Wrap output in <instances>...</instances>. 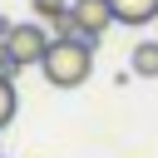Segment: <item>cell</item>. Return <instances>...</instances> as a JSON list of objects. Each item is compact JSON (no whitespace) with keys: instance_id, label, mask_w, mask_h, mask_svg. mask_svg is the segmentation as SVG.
Segmentation results:
<instances>
[{"instance_id":"cell-5","label":"cell","mask_w":158,"mask_h":158,"mask_svg":"<svg viewBox=\"0 0 158 158\" xmlns=\"http://www.w3.org/2000/svg\"><path fill=\"white\" fill-rule=\"evenodd\" d=\"M128 74L138 79H158V40H138L128 54Z\"/></svg>"},{"instance_id":"cell-6","label":"cell","mask_w":158,"mask_h":158,"mask_svg":"<svg viewBox=\"0 0 158 158\" xmlns=\"http://www.w3.org/2000/svg\"><path fill=\"white\" fill-rule=\"evenodd\" d=\"M15 114H20V94H15V79H10V74H0V128H5Z\"/></svg>"},{"instance_id":"cell-1","label":"cell","mask_w":158,"mask_h":158,"mask_svg":"<svg viewBox=\"0 0 158 158\" xmlns=\"http://www.w3.org/2000/svg\"><path fill=\"white\" fill-rule=\"evenodd\" d=\"M40 74L54 84V89H79L89 74H94V44L89 40H54Z\"/></svg>"},{"instance_id":"cell-8","label":"cell","mask_w":158,"mask_h":158,"mask_svg":"<svg viewBox=\"0 0 158 158\" xmlns=\"http://www.w3.org/2000/svg\"><path fill=\"white\" fill-rule=\"evenodd\" d=\"M0 74H15V64H10V49L0 44Z\"/></svg>"},{"instance_id":"cell-7","label":"cell","mask_w":158,"mask_h":158,"mask_svg":"<svg viewBox=\"0 0 158 158\" xmlns=\"http://www.w3.org/2000/svg\"><path fill=\"white\" fill-rule=\"evenodd\" d=\"M35 5V15H40V25H49V20H59V15H69V5L74 0H30Z\"/></svg>"},{"instance_id":"cell-3","label":"cell","mask_w":158,"mask_h":158,"mask_svg":"<svg viewBox=\"0 0 158 158\" xmlns=\"http://www.w3.org/2000/svg\"><path fill=\"white\" fill-rule=\"evenodd\" d=\"M69 20H74L79 40H89V44H99V40L109 35V25H118L109 0H74V5H69Z\"/></svg>"},{"instance_id":"cell-2","label":"cell","mask_w":158,"mask_h":158,"mask_svg":"<svg viewBox=\"0 0 158 158\" xmlns=\"http://www.w3.org/2000/svg\"><path fill=\"white\" fill-rule=\"evenodd\" d=\"M49 25H40V20H25V25H15L10 30V40H5V49H10V64H15V74L20 69H40L44 64V54H49Z\"/></svg>"},{"instance_id":"cell-9","label":"cell","mask_w":158,"mask_h":158,"mask_svg":"<svg viewBox=\"0 0 158 158\" xmlns=\"http://www.w3.org/2000/svg\"><path fill=\"white\" fill-rule=\"evenodd\" d=\"M10 30H15V20H5V15H0V44L10 40Z\"/></svg>"},{"instance_id":"cell-4","label":"cell","mask_w":158,"mask_h":158,"mask_svg":"<svg viewBox=\"0 0 158 158\" xmlns=\"http://www.w3.org/2000/svg\"><path fill=\"white\" fill-rule=\"evenodd\" d=\"M109 5H114V20L118 25H133V30L158 20V0H109Z\"/></svg>"},{"instance_id":"cell-10","label":"cell","mask_w":158,"mask_h":158,"mask_svg":"<svg viewBox=\"0 0 158 158\" xmlns=\"http://www.w3.org/2000/svg\"><path fill=\"white\" fill-rule=\"evenodd\" d=\"M0 158H5V153H0Z\"/></svg>"}]
</instances>
